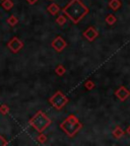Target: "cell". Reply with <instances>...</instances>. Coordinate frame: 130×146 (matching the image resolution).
I'll return each mask as SVG.
<instances>
[{
  "label": "cell",
  "instance_id": "cell-1",
  "mask_svg": "<svg viewBox=\"0 0 130 146\" xmlns=\"http://www.w3.org/2000/svg\"><path fill=\"white\" fill-rule=\"evenodd\" d=\"M61 10L74 25H77L89 11L81 0H70L68 4Z\"/></svg>",
  "mask_w": 130,
  "mask_h": 146
},
{
  "label": "cell",
  "instance_id": "cell-2",
  "mask_svg": "<svg viewBox=\"0 0 130 146\" xmlns=\"http://www.w3.org/2000/svg\"><path fill=\"white\" fill-rule=\"evenodd\" d=\"M60 128L62 129L64 133H66L67 136L73 137L77 134V132L82 128V124L78 121L74 115H69L61 124Z\"/></svg>",
  "mask_w": 130,
  "mask_h": 146
},
{
  "label": "cell",
  "instance_id": "cell-3",
  "mask_svg": "<svg viewBox=\"0 0 130 146\" xmlns=\"http://www.w3.org/2000/svg\"><path fill=\"white\" fill-rule=\"evenodd\" d=\"M29 123L37 132L43 133V131H45V129H47L50 126L52 121L45 113L39 111L36 113V115H34V117L29 121Z\"/></svg>",
  "mask_w": 130,
  "mask_h": 146
},
{
  "label": "cell",
  "instance_id": "cell-4",
  "mask_svg": "<svg viewBox=\"0 0 130 146\" xmlns=\"http://www.w3.org/2000/svg\"><path fill=\"white\" fill-rule=\"evenodd\" d=\"M68 100H69L67 98V96H65V94H62L60 90H57L50 98H49V103L53 106L54 109L60 111V110H62L67 104H68Z\"/></svg>",
  "mask_w": 130,
  "mask_h": 146
},
{
  "label": "cell",
  "instance_id": "cell-5",
  "mask_svg": "<svg viewBox=\"0 0 130 146\" xmlns=\"http://www.w3.org/2000/svg\"><path fill=\"white\" fill-rule=\"evenodd\" d=\"M7 48L11 51L12 53L16 54V53H18L23 48V43L18 39L17 36H14V38H12V39L7 43Z\"/></svg>",
  "mask_w": 130,
  "mask_h": 146
},
{
  "label": "cell",
  "instance_id": "cell-6",
  "mask_svg": "<svg viewBox=\"0 0 130 146\" xmlns=\"http://www.w3.org/2000/svg\"><path fill=\"white\" fill-rule=\"evenodd\" d=\"M51 46H52V48L54 49L56 52L60 53L67 47V43L65 42V40H64L62 36H57V38H55V39L53 40Z\"/></svg>",
  "mask_w": 130,
  "mask_h": 146
},
{
  "label": "cell",
  "instance_id": "cell-7",
  "mask_svg": "<svg viewBox=\"0 0 130 146\" xmlns=\"http://www.w3.org/2000/svg\"><path fill=\"white\" fill-rule=\"evenodd\" d=\"M82 35H83V36H85L87 41L94 42L95 40L99 36V32L95 29L94 27H87L85 32H83V34Z\"/></svg>",
  "mask_w": 130,
  "mask_h": 146
},
{
  "label": "cell",
  "instance_id": "cell-8",
  "mask_svg": "<svg viewBox=\"0 0 130 146\" xmlns=\"http://www.w3.org/2000/svg\"><path fill=\"white\" fill-rule=\"evenodd\" d=\"M115 96L121 100V102H125L128 98L130 96V90H128L125 86H120L115 92Z\"/></svg>",
  "mask_w": 130,
  "mask_h": 146
},
{
  "label": "cell",
  "instance_id": "cell-9",
  "mask_svg": "<svg viewBox=\"0 0 130 146\" xmlns=\"http://www.w3.org/2000/svg\"><path fill=\"white\" fill-rule=\"evenodd\" d=\"M47 10H48V12L50 14L55 15V14H57L58 12L60 11V7H59V5L56 4V3H51V4L47 7Z\"/></svg>",
  "mask_w": 130,
  "mask_h": 146
},
{
  "label": "cell",
  "instance_id": "cell-10",
  "mask_svg": "<svg viewBox=\"0 0 130 146\" xmlns=\"http://www.w3.org/2000/svg\"><path fill=\"white\" fill-rule=\"evenodd\" d=\"M122 3L120 0H111L109 2V7L112 10H114V11H116V10H118L120 7H121Z\"/></svg>",
  "mask_w": 130,
  "mask_h": 146
},
{
  "label": "cell",
  "instance_id": "cell-11",
  "mask_svg": "<svg viewBox=\"0 0 130 146\" xmlns=\"http://www.w3.org/2000/svg\"><path fill=\"white\" fill-rule=\"evenodd\" d=\"M123 135H124L123 129H122L120 126H117V127L114 129V131H113V136H114L116 139H120Z\"/></svg>",
  "mask_w": 130,
  "mask_h": 146
},
{
  "label": "cell",
  "instance_id": "cell-12",
  "mask_svg": "<svg viewBox=\"0 0 130 146\" xmlns=\"http://www.w3.org/2000/svg\"><path fill=\"white\" fill-rule=\"evenodd\" d=\"M106 23H108L109 25H114L115 23H116V21H117V18H116V16L114 15V14H108L107 16H106Z\"/></svg>",
  "mask_w": 130,
  "mask_h": 146
},
{
  "label": "cell",
  "instance_id": "cell-13",
  "mask_svg": "<svg viewBox=\"0 0 130 146\" xmlns=\"http://www.w3.org/2000/svg\"><path fill=\"white\" fill-rule=\"evenodd\" d=\"M1 6H2V8L8 11L13 7V2H12V0H3L2 3H1Z\"/></svg>",
  "mask_w": 130,
  "mask_h": 146
},
{
  "label": "cell",
  "instance_id": "cell-14",
  "mask_svg": "<svg viewBox=\"0 0 130 146\" xmlns=\"http://www.w3.org/2000/svg\"><path fill=\"white\" fill-rule=\"evenodd\" d=\"M7 23H8L10 27H14L18 23V18L14 15H10L7 18Z\"/></svg>",
  "mask_w": 130,
  "mask_h": 146
},
{
  "label": "cell",
  "instance_id": "cell-15",
  "mask_svg": "<svg viewBox=\"0 0 130 146\" xmlns=\"http://www.w3.org/2000/svg\"><path fill=\"white\" fill-rule=\"evenodd\" d=\"M55 72H56V74H57L58 76H62L65 74V72H66V69H65V67L63 66V65H58L57 67H56V69H55Z\"/></svg>",
  "mask_w": 130,
  "mask_h": 146
},
{
  "label": "cell",
  "instance_id": "cell-16",
  "mask_svg": "<svg viewBox=\"0 0 130 146\" xmlns=\"http://www.w3.org/2000/svg\"><path fill=\"white\" fill-rule=\"evenodd\" d=\"M66 17L67 16L65 15V14H61V15H59L57 17V19H56V23H57V25H64L65 23H66V21H67V19H66Z\"/></svg>",
  "mask_w": 130,
  "mask_h": 146
},
{
  "label": "cell",
  "instance_id": "cell-17",
  "mask_svg": "<svg viewBox=\"0 0 130 146\" xmlns=\"http://www.w3.org/2000/svg\"><path fill=\"white\" fill-rule=\"evenodd\" d=\"M96 84H95L94 81H91V80H87V82L85 83V87L87 89V90H91V89H94Z\"/></svg>",
  "mask_w": 130,
  "mask_h": 146
},
{
  "label": "cell",
  "instance_id": "cell-18",
  "mask_svg": "<svg viewBox=\"0 0 130 146\" xmlns=\"http://www.w3.org/2000/svg\"><path fill=\"white\" fill-rule=\"evenodd\" d=\"M9 113V107L6 105L0 106V114L1 115H7Z\"/></svg>",
  "mask_w": 130,
  "mask_h": 146
},
{
  "label": "cell",
  "instance_id": "cell-19",
  "mask_svg": "<svg viewBox=\"0 0 130 146\" xmlns=\"http://www.w3.org/2000/svg\"><path fill=\"white\" fill-rule=\"evenodd\" d=\"M38 141H39V143H41V144L45 143V142L47 141V136H46L45 134H42V133H40L39 137H38Z\"/></svg>",
  "mask_w": 130,
  "mask_h": 146
},
{
  "label": "cell",
  "instance_id": "cell-20",
  "mask_svg": "<svg viewBox=\"0 0 130 146\" xmlns=\"http://www.w3.org/2000/svg\"><path fill=\"white\" fill-rule=\"evenodd\" d=\"M6 145H8V142L6 141V139H5L4 137L0 135V146H6Z\"/></svg>",
  "mask_w": 130,
  "mask_h": 146
},
{
  "label": "cell",
  "instance_id": "cell-21",
  "mask_svg": "<svg viewBox=\"0 0 130 146\" xmlns=\"http://www.w3.org/2000/svg\"><path fill=\"white\" fill-rule=\"evenodd\" d=\"M37 1H38V0H27V2L31 5H34L35 3H37Z\"/></svg>",
  "mask_w": 130,
  "mask_h": 146
},
{
  "label": "cell",
  "instance_id": "cell-22",
  "mask_svg": "<svg viewBox=\"0 0 130 146\" xmlns=\"http://www.w3.org/2000/svg\"><path fill=\"white\" fill-rule=\"evenodd\" d=\"M126 132H127V133H128V134H129V135H130V126H129V127H128V128H127V130H126Z\"/></svg>",
  "mask_w": 130,
  "mask_h": 146
},
{
  "label": "cell",
  "instance_id": "cell-23",
  "mask_svg": "<svg viewBox=\"0 0 130 146\" xmlns=\"http://www.w3.org/2000/svg\"><path fill=\"white\" fill-rule=\"evenodd\" d=\"M2 1H3V0H2Z\"/></svg>",
  "mask_w": 130,
  "mask_h": 146
}]
</instances>
